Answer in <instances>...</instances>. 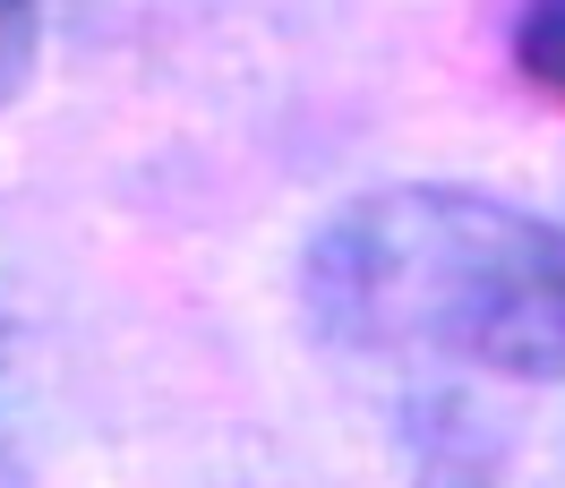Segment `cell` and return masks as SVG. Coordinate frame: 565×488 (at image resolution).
Here are the masks:
<instances>
[{
    "instance_id": "1",
    "label": "cell",
    "mask_w": 565,
    "mask_h": 488,
    "mask_svg": "<svg viewBox=\"0 0 565 488\" xmlns=\"http://www.w3.org/2000/svg\"><path fill=\"white\" fill-rule=\"evenodd\" d=\"M300 309L352 360L565 385V223L455 180H394L309 232Z\"/></svg>"
},
{
    "instance_id": "2",
    "label": "cell",
    "mask_w": 565,
    "mask_h": 488,
    "mask_svg": "<svg viewBox=\"0 0 565 488\" xmlns=\"http://www.w3.org/2000/svg\"><path fill=\"white\" fill-rule=\"evenodd\" d=\"M403 463H412V488H497V471H505L497 428L455 394L403 403Z\"/></svg>"
},
{
    "instance_id": "3",
    "label": "cell",
    "mask_w": 565,
    "mask_h": 488,
    "mask_svg": "<svg viewBox=\"0 0 565 488\" xmlns=\"http://www.w3.org/2000/svg\"><path fill=\"white\" fill-rule=\"evenodd\" d=\"M505 52H514V77H523L531 95L565 104V0H523Z\"/></svg>"
},
{
    "instance_id": "4",
    "label": "cell",
    "mask_w": 565,
    "mask_h": 488,
    "mask_svg": "<svg viewBox=\"0 0 565 488\" xmlns=\"http://www.w3.org/2000/svg\"><path fill=\"white\" fill-rule=\"evenodd\" d=\"M43 9H61L77 26H95V35H163V26H189L214 0H43Z\"/></svg>"
},
{
    "instance_id": "5",
    "label": "cell",
    "mask_w": 565,
    "mask_h": 488,
    "mask_svg": "<svg viewBox=\"0 0 565 488\" xmlns=\"http://www.w3.org/2000/svg\"><path fill=\"white\" fill-rule=\"evenodd\" d=\"M35 52H43V0H0V112L35 77Z\"/></svg>"
}]
</instances>
